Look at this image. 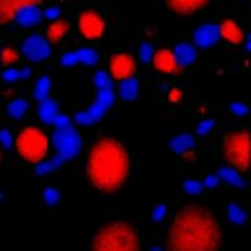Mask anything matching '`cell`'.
<instances>
[{
	"mask_svg": "<svg viewBox=\"0 0 251 251\" xmlns=\"http://www.w3.org/2000/svg\"><path fill=\"white\" fill-rule=\"evenodd\" d=\"M14 20H16L18 24H22V25H33V24H37V22L41 20L39 6H27V8L20 10Z\"/></svg>",
	"mask_w": 251,
	"mask_h": 251,
	"instance_id": "obj_17",
	"label": "cell"
},
{
	"mask_svg": "<svg viewBox=\"0 0 251 251\" xmlns=\"http://www.w3.org/2000/svg\"><path fill=\"white\" fill-rule=\"evenodd\" d=\"M173 53H175V59H176V63H178L180 67L192 65V63L196 61V47L190 45V43H178V45L173 49Z\"/></svg>",
	"mask_w": 251,
	"mask_h": 251,
	"instance_id": "obj_16",
	"label": "cell"
},
{
	"mask_svg": "<svg viewBox=\"0 0 251 251\" xmlns=\"http://www.w3.org/2000/svg\"><path fill=\"white\" fill-rule=\"evenodd\" d=\"M14 143H16L18 155H20L25 163H29V165H33V167L45 163V159H47V155H49V147H51L49 135H47L41 127H37V126L22 127V129L18 131Z\"/></svg>",
	"mask_w": 251,
	"mask_h": 251,
	"instance_id": "obj_4",
	"label": "cell"
},
{
	"mask_svg": "<svg viewBox=\"0 0 251 251\" xmlns=\"http://www.w3.org/2000/svg\"><path fill=\"white\" fill-rule=\"evenodd\" d=\"M0 141H2L4 147H10V145H12V139H10V135H8L6 131H0Z\"/></svg>",
	"mask_w": 251,
	"mask_h": 251,
	"instance_id": "obj_37",
	"label": "cell"
},
{
	"mask_svg": "<svg viewBox=\"0 0 251 251\" xmlns=\"http://www.w3.org/2000/svg\"><path fill=\"white\" fill-rule=\"evenodd\" d=\"M229 108H231V112H233V114H237V116H245V114H247V106H245V104H241V102L231 104Z\"/></svg>",
	"mask_w": 251,
	"mask_h": 251,
	"instance_id": "obj_34",
	"label": "cell"
},
{
	"mask_svg": "<svg viewBox=\"0 0 251 251\" xmlns=\"http://www.w3.org/2000/svg\"><path fill=\"white\" fill-rule=\"evenodd\" d=\"M84 173L88 184L94 190L102 194H114L129 178L131 173L129 151L116 137H100L88 149Z\"/></svg>",
	"mask_w": 251,
	"mask_h": 251,
	"instance_id": "obj_2",
	"label": "cell"
},
{
	"mask_svg": "<svg viewBox=\"0 0 251 251\" xmlns=\"http://www.w3.org/2000/svg\"><path fill=\"white\" fill-rule=\"evenodd\" d=\"M51 124H55L59 129H65V127H69V118H67V116H59V114H57V116L53 118V122H51Z\"/></svg>",
	"mask_w": 251,
	"mask_h": 251,
	"instance_id": "obj_32",
	"label": "cell"
},
{
	"mask_svg": "<svg viewBox=\"0 0 251 251\" xmlns=\"http://www.w3.org/2000/svg\"><path fill=\"white\" fill-rule=\"evenodd\" d=\"M94 84H96L98 90H108V88H112V78H110L108 73H102V71H100V73L94 76Z\"/></svg>",
	"mask_w": 251,
	"mask_h": 251,
	"instance_id": "obj_27",
	"label": "cell"
},
{
	"mask_svg": "<svg viewBox=\"0 0 251 251\" xmlns=\"http://www.w3.org/2000/svg\"><path fill=\"white\" fill-rule=\"evenodd\" d=\"M212 0H165L167 8L176 16H190L206 8Z\"/></svg>",
	"mask_w": 251,
	"mask_h": 251,
	"instance_id": "obj_13",
	"label": "cell"
},
{
	"mask_svg": "<svg viewBox=\"0 0 251 251\" xmlns=\"http://www.w3.org/2000/svg\"><path fill=\"white\" fill-rule=\"evenodd\" d=\"M182 186H184V192H188V194H198L204 188L202 182H198V180H186Z\"/></svg>",
	"mask_w": 251,
	"mask_h": 251,
	"instance_id": "obj_30",
	"label": "cell"
},
{
	"mask_svg": "<svg viewBox=\"0 0 251 251\" xmlns=\"http://www.w3.org/2000/svg\"><path fill=\"white\" fill-rule=\"evenodd\" d=\"M222 239L218 218L200 204H186L169 224L167 251H220Z\"/></svg>",
	"mask_w": 251,
	"mask_h": 251,
	"instance_id": "obj_1",
	"label": "cell"
},
{
	"mask_svg": "<svg viewBox=\"0 0 251 251\" xmlns=\"http://www.w3.org/2000/svg\"><path fill=\"white\" fill-rule=\"evenodd\" d=\"M57 114H59V112H57V104H55L53 100L45 98V100L39 102V118H41L43 122H49V124H51Z\"/></svg>",
	"mask_w": 251,
	"mask_h": 251,
	"instance_id": "obj_20",
	"label": "cell"
},
{
	"mask_svg": "<svg viewBox=\"0 0 251 251\" xmlns=\"http://www.w3.org/2000/svg\"><path fill=\"white\" fill-rule=\"evenodd\" d=\"M78 31L86 41H96L106 31V22L100 12L96 10H84L78 16Z\"/></svg>",
	"mask_w": 251,
	"mask_h": 251,
	"instance_id": "obj_6",
	"label": "cell"
},
{
	"mask_svg": "<svg viewBox=\"0 0 251 251\" xmlns=\"http://www.w3.org/2000/svg\"><path fill=\"white\" fill-rule=\"evenodd\" d=\"M218 178H222L224 182H227V184H231V186H235V188H243L245 186V180L241 178V175L235 171V169H231V167H222L220 171H218V175H216Z\"/></svg>",
	"mask_w": 251,
	"mask_h": 251,
	"instance_id": "obj_18",
	"label": "cell"
},
{
	"mask_svg": "<svg viewBox=\"0 0 251 251\" xmlns=\"http://www.w3.org/2000/svg\"><path fill=\"white\" fill-rule=\"evenodd\" d=\"M216 182H218V176H208V178L202 182V186H204V188H212Z\"/></svg>",
	"mask_w": 251,
	"mask_h": 251,
	"instance_id": "obj_38",
	"label": "cell"
},
{
	"mask_svg": "<svg viewBox=\"0 0 251 251\" xmlns=\"http://www.w3.org/2000/svg\"><path fill=\"white\" fill-rule=\"evenodd\" d=\"M218 35H220L226 43H229V45H239V43L245 39V33H243V29H241V25H239L235 20H231V18L222 20V24L218 25Z\"/></svg>",
	"mask_w": 251,
	"mask_h": 251,
	"instance_id": "obj_12",
	"label": "cell"
},
{
	"mask_svg": "<svg viewBox=\"0 0 251 251\" xmlns=\"http://www.w3.org/2000/svg\"><path fill=\"white\" fill-rule=\"evenodd\" d=\"M222 155L226 163L235 169L239 175L249 171V131L247 129H233L224 135L222 141Z\"/></svg>",
	"mask_w": 251,
	"mask_h": 251,
	"instance_id": "obj_5",
	"label": "cell"
},
{
	"mask_svg": "<svg viewBox=\"0 0 251 251\" xmlns=\"http://www.w3.org/2000/svg\"><path fill=\"white\" fill-rule=\"evenodd\" d=\"M61 63H63V65H67V67H69V65L78 63V61H76V53H65V55L61 57Z\"/></svg>",
	"mask_w": 251,
	"mask_h": 251,
	"instance_id": "obj_33",
	"label": "cell"
},
{
	"mask_svg": "<svg viewBox=\"0 0 251 251\" xmlns=\"http://www.w3.org/2000/svg\"><path fill=\"white\" fill-rule=\"evenodd\" d=\"M43 0H0V25L14 22L16 14L27 6H41Z\"/></svg>",
	"mask_w": 251,
	"mask_h": 251,
	"instance_id": "obj_11",
	"label": "cell"
},
{
	"mask_svg": "<svg viewBox=\"0 0 251 251\" xmlns=\"http://www.w3.org/2000/svg\"><path fill=\"white\" fill-rule=\"evenodd\" d=\"M20 59H22V55H20L14 47H2V49H0V65H2L4 69L16 67V65L20 63Z\"/></svg>",
	"mask_w": 251,
	"mask_h": 251,
	"instance_id": "obj_19",
	"label": "cell"
},
{
	"mask_svg": "<svg viewBox=\"0 0 251 251\" xmlns=\"http://www.w3.org/2000/svg\"><path fill=\"white\" fill-rule=\"evenodd\" d=\"M218 37H220L218 35V25L216 24H204L194 31V45L202 47V49H208L218 41Z\"/></svg>",
	"mask_w": 251,
	"mask_h": 251,
	"instance_id": "obj_14",
	"label": "cell"
},
{
	"mask_svg": "<svg viewBox=\"0 0 251 251\" xmlns=\"http://www.w3.org/2000/svg\"><path fill=\"white\" fill-rule=\"evenodd\" d=\"M112 102H114L112 88H108V90H100V94H98V102H96V104H100V106L106 110V108H110V106H112Z\"/></svg>",
	"mask_w": 251,
	"mask_h": 251,
	"instance_id": "obj_29",
	"label": "cell"
},
{
	"mask_svg": "<svg viewBox=\"0 0 251 251\" xmlns=\"http://www.w3.org/2000/svg\"><path fill=\"white\" fill-rule=\"evenodd\" d=\"M22 55L27 61L39 63V61H45L51 55V49H49V43L45 41V37L33 33V35H27L24 39V43H22Z\"/></svg>",
	"mask_w": 251,
	"mask_h": 251,
	"instance_id": "obj_7",
	"label": "cell"
},
{
	"mask_svg": "<svg viewBox=\"0 0 251 251\" xmlns=\"http://www.w3.org/2000/svg\"><path fill=\"white\" fill-rule=\"evenodd\" d=\"M0 200H2V194H0Z\"/></svg>",
	"mask_w": 251,
	"mask_h": 251,
	"instance_id": "obj_42",
	"label": "cell"
},
{
	"mask_svg": "<svg viewBox=\"0 0 251 251\" xmlns=\"http://www.w3.org/2000/svg\"><path fill=\"white\" fill-rule=\"evenodd\" d=\"M151 65H153L155 71H159V73H163V75H178V73L182 71V67H180V65L176 63V59H175L173 49H169V47H161V49L153 51V55H151Z\"/></svg>",
	"mask_w": 251,
	"mask_h": 251,
	"instance_id": "obj_9",
	"label": "cell"
},
{
	"mask_svg": "<svg viewBox=\"0 0 251 251\" xmlns=\"http://www.w3.org/2000/svg\"><path fill=\"white\" fill-rule=\"evenodd\" d=\"M90 251H141V237L129 222H106L92 235Z\"/></svg>",
	"mask_w": 251,
	"mask_h": 251,
	"instance_id": "obj_3",
	"label": "cell"
},
{
	"mask_svg": "<svg viewBox=\"0 0 251 251\" xmlns=\"http://www.w3.org/2000/svg\"><path fill=\"white\" fill-rule=\"evenodd\" d=\"M69 29H71V25H69V22H67V20H55V22L47 27L45 41H47V43H51V45H57V43H61V41L67 37Z\"/></svg>",
	"mask_w": 251,
	"mask_h": 251,
	"instance_id": "obj_15",
	"label": "cell"
},
{
	"mask_svg": "<svg viewBox=\"0 0 251 251\" xmlns=\"http://www.w3.org/2000/svg\"><path fill=\"white\" fill-rule=\"evenodd\" d=\"M227 218H229L233 224H243V222L247 220V212H245L241 206H237V204H229V206H227Z\"/></svg>",
	"mask_w": 251,
	"mask_h": 251,
	"instance_id": "obj_24",
	"label": "cell"
},
{
	"mask_svg": "<svg viewBox=\"0 0 251 251\" xmlns=\"http://www.w3.org/2000/svg\"><path fill=\"white\" fill-rule=\"evenodd\" d=\"M141 59L143 61H151V55H153V49H151V45H141Z\"/></svg>",
	"mask_w": 251,
	"mask_h": 251,
	"instance_id": "obj_35",
	"label": "cell"
},
{
	"mask_svg": "<svg viewBox=\"0 0 251 251\" xmlns=\"http://www.w3.org/2000/svg\"><path fill=\"white\" fill-rule=\"evenodd\" d=\"M76 53V61L82 63V65H94L98 63V53L94 49H80V51H75Z\"/></svg>",
	"mask_w": 251,
	"mask_h": 251,
	"instance_id": "obj_25",
	"label": "cell"
},
{
	"mask_svg": "<svg viewBox=\"0 0 251 251\" xmlns=\"http://www.w3.org/2000/svg\"><path fill=\"white\" fill-rule=\"evenodd\" d=\"M182 96H180V90L178 88H171V92H169V100L171 102H178Z\"/></svg>",
	"mask_w": 251,
	"mask_h": 251,
	"instance_id": "obj_36",
	"label": "cell"
},
{
	"mask_svg": "<svg viewBox=\"0 0 251 251\" xmlns=\"http://www.w3.org/2000/svg\"><path fill=\"white\" fill-rule=\"evenodd\" d=\"M43 200H45L47 204H51V206L57 204V200H59V192H57V188H53V186L47 188V190L43 192Z\"/></svg>",
	"mask_w": 251,
	"mask_h": 251,
	"instance_id": "obj_31",
	"label": "cell"
},
{
	"mask_svg": "<svg viewBox=\"0 0 251 251\" xmlns=\"http://www.w3.org/2000/svg\"><path fill=\"white\" fill-rule=\"evenodd\" d=\"M165 210H167V208H165V204H161V206L153 212V218H155V220H161V218H163V214H165Z\"/></svg>",
	"mask_w": 251,
	"mask_h": 251,
	"instance_id": "obj_39",
	"label": "cell"
},
{
	"mask_svg": "<svg viewBox=\"0 0 251 251\" xmlns=\"http://www.w3.org/2000/svg\"><path fill=\"white\" fill-rule=\"evenodd\" d=\"M29 75V71L25 69V71H18V69H6L4 71V80H8V82H12V80H20V78H24V76H27Z\"/></svg>",
	"mask_w": 251,
	"mask_h": 251,
	"instance_id": "obj_28",
	"label": "cell"
},
{
	"mask_svg": "<svg viewBox=\"0 0 251 251\" xmlns=\"http://www.w3.org/2000/svg\"><path fill=\"white\" fill-rule=\"evenodd\" d=\"M137 94V80L135 78H127V80H122L120 82V96L122 98H133Z\"/></svg>",
	"mask_w": 251,
	"mask_h": 251,
	"instance_id": "obj_23",
	"label": "cell"
},
{
	"mask_svg": "<svg viewBox=\"0 0 251 251\" xmlns=\"http://www.w3.org/2000/svg\"><path fill=\"white\" fill-rule=\"evenodd\" d=\"M0 161H2V151H0Z\"/></svg>",
	"mask_w": 251,
	"mask_h": 251,
	"instance_id": "obj_41",
	"label": "cell"
},
{
	"mask_svg": "<svg viewBox=\"0 0 251 251\" xmlns=\"http://www.w3.org/2000/svg\"><path fill=\"white\" fill-rule=\"evenodd\" d=\"M25 110H27V102L22 100V98H16V100L10 102V106H8V114H10L12 118H22V116L25 114Z\"/></svg>",
	"mask_w": 251,
	"mask_h": 251,
	"instance_id": "obj_26",
	"label": "cell"
},
{
	"mask_svg": "<svg viewBox=\"0 0 251 251\" xmlns=\"http://www.w3.org/2000/svg\"><path fill=\"white\" fill-rule=\"evenodd\" d=\"M135 61L131 55L127 53H116L112 59H110V76L118 82L122 80H127V78H133L135 76Z\"/></svg>",
	"mask_w": 251,
	"mask_h": 251,
	"instance_id": "obj_8",
	"label": "cell"
},
{
	"mask_svg": "<svg viewBox=\"0 0 251 251\" xmlns=\"http://www.w3.org/2000/svg\"><path fill=\"white\" fill-rule=\"evenodd\" d=\"M49 88H51V80H49V76H41L37 82H35V88H33V96L41 102V100H45L47 98V94H49Z\"/></svg>",
	"mask_w": 251,
	"mask_h": 251,
	"instance_id": "obj_22",
	"label": "cell"
},
{
	"mask_svg": "<svg viewBox=\"0 0 251 251\" xmlns=\"http://www.w3.org/2000/svg\"><path fill=\"white\" fill-rule=\"evenodd\" d=\"M210 126H212V122H210V120H208V122H202V124H200V127H198V131H200V133H204V131H208V129H210Z\"/></svg>",
	"mask_w": 251,
	"mask_h": 251,
	"instance_id": "obj_40",
	"label": "cell"
},
{
	"mask_svg": "<svg viewBox=\"0 0 251 251\" xmlns=\"http://www.w3.org/2000/svg\"><path fill=\"white\" fill-rule=\"evenodd\" d=\"M192 145H194V139H192V135H186V133H180V135L173 137V141H171V147L176 153H186L188 149H192Z\"/></svg>",
	"mask_w": 251,
	"mask_h": 251,
	"instance_id": "obj_21",
	"label": "cell"
},
{
	"mask_svg": "<svg viewBox=\"0 0 251 251\" xmlns=\"http://www.w3.org/2000/svg\"><path fill=\"white\" fill-rule=\"evenodd\" d=\"M53 141H55V145H57V149H59V157H61V159L73 157V155L78 151V145H80L78 135H76L71 127L59 129V131L53 135Z\"/></svg>",
	"mask_w": 251,
	"mask_h": 251,
	"instance_id": "obj_10",
	"label": "cell"
}]
</instances>
